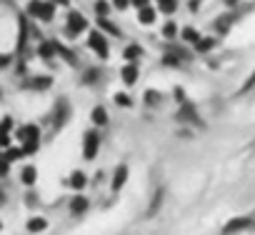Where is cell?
Listing matches in <instances>:
<instances>
[{"mask_svg": "<svg viewBox=\"0 0 255 235\" xmlns=\"http://www.w3.org/2000/svg\"><path fill=\"white\" fill-rule=\"evenodd\" d=\"M128 175H130V170H128L125 163H120V165L113 170V178H110V188H113V193H120V190H123V185L128 183Z\"/></svg>", "mask_w": 255, "mask_h": 235, "instance_id": "cell-8", "label": "cell"}, {"mask_svg": "<svg viewBox=\"0 0 255 235\" xmlns=\"http://www.w3.org/2000/svg\"><path fill=\"white\" fill-rule=\"evenodd\" d=\"M223 3H225V5H230V8H233V5H235V3H238V0H223Z\"/></svg>", "mask_w": 255, "mask_h": 235, "instance_id": "cell-40", "label": "cell"}, {"mask_svg": "<svg viewBox=\"0 0 255 235\" xmlns=\"http://www.w3.org/2000/svg\"><path fill=\"white\" fill-rule=\"evenodd\" d=\"M38 145H40V140H38V143H25V145H20V148H23L25 155H35V153H38Z\"/></svg>", "mask_w": 255, "mask_h": 235, "instance_id": "cell-34", "label": "cell"}, {"mask_svg": "<svg viewBox=\"0 0 255 235\" xmlns=\"http://www.w3.org/2000/svg\"><path fill=\"white\" fill-rule=\"evenodd\" d=\"M130 5L138 8V10H143V8H150V0H130Z\"/></svg>", "mask_w": 255, "mask_h": 235, "instance_id": "cell-36", "label": "cell"}, {"mask_svg": "<svg viewBox=\"0 0 255 235\" xmlns=\"http://www.w3.org/2000/svg\"><path fill=\"white\" fill-rule=\"evenodd\" d=\"M88 48H90V50H95L103 60H105V58H108V53H110V50H108V40H105V35H103L100 30H93V33L88 35Z\"/></svg>", "mask_w": 255, "mask_h": 235, "instance_id": "cell-6", "label": "cell"}, {"mask_svg": "<svg viewBox=\"0 0 255 235\" xmlns=\"http://www.w3.org/2000/svg\"><path fill=\"white\" fill-rule=\"evenodd\" d=\"M180 35H183V40H188V43H193V45L200 40V33H198L195 28H183V30H180Z\"/></svg>", "mask_w": 255, "mask_h": 235, "instance_id": "cell-27", "label": "cell"}, {"mask_svg": "<svg viewBox=\"0 0 255 235\" xmlns=\"http://www.w3.org/2000/svg\"><path fill=\"white\" fill-rule=\"evenodd\" d=\"M68 208H70V213H73V215H83V213H88V208H90V200H88L83 193H75V195L70 198Z\"/></svg>", "mask_w": 255, "mask_h": 235, "instance_id": "cell-10", "label": "cell"}, {"mask_svg": "<svg viewBox=\"0 0 255 235\" xmlns=\"http://www.w3.org/2000/svg\"><path fill=\"white\" fill-rule=\"evenodd\" d=\"M253 88H255V70H253V73L248 75V80L243 83V88H240V95H245V93H250Z\"/></svg>", "mask_w": 255, "mask_h": 235, "instance_id": "cell-32", "label": "cell"}, {"mask_svg": "<svg viewBox=\"0 0 255 235\" xmlns=\"http://www.w3.org/2000/svg\"><path fill=\"white\" fill-rule=\"evenodd\" d=\"M188 8H190V13H198V8H200V0H190Z\"/></svg>", "mask_w": 255, "mask_h": 235, "instance_id": "cell-38", "label": "cell"}, {"mask_svg": "<svg viewBox=\"0 0 255 235\" xmlns=\"http://www.w3.org/2000/svg\"><path fill=\"white\" fill-rule=\"evenodd\" d=\"M98 150H100V133L98 130H88L83 135V158L85 160H95Z\"/></svg>", "mask_w": 255, "mask_h": 235, "instance_id": "cell-4", "label": "cell"}, {"mask_svg": "<svg viewBox=\"0 0 255 235\" xmlns=\"http://www.w3.org/2000/svg\"><path fill=\"white\" fill-rule=\"evenodd\" d=\"M18 25H20V33H18V48H15V50H18V53H23V50H25V40H28V33H30V30H28V23H25V18H23V15L18 18Z\"/></svg>", "mask_w": 255, "mask_h": 235, "instance_id": "cell-14", "label": "cell"}, {"mask_svg": "<svg viewBox=\"0 0 255 235\" xmlns=\"http://www.w3.org/2000/svg\"><path fill=\"white\" fill-rule=\"evenodd\" d=\"M85 185H88L85 173H83V170H75V173L70 175V188H73L75 193H83V190H85Z\"/></svg>", "mask_w": 255, "mask_h": 235, "instance_id": "cell-13", "label": "cell"}, {"mask_svg": "<svg viewBox=\"0 0 255 235\" xmlns=\"http://www.w3.org/2000/svg\"><path fill=\"white\" fill-rule=\"evenodd\" d=\"M115 105H120V108H133L135 103H133V98L130 95H125V93H115Z\"/></svg>", "mask_w": 255, "mask_h": 235, "instance_id": "cell-26", "label": "cell"}, {"mask_svg": "<svg viewBox=\"0 0 255 235\" xmlns=\"http://www.w3.org/2000/svg\"><path fill=\"white\" fill-rule=\"evenodd\" d=\"M128 5H130V0H113V8L115 10H125Z\"/></svg>", "mask_w": 255, "mask_h": 235, "instance_id": "cell-37", "label": "cell"}, {"mask_svg": "<svg viewBox=\"0 0 255 235\" xmlns=\"http://www.w3.org/2000/svg\"><path fill=\"white\" fill-rule=\"evenodd\" d=\"M215 48V38H200L198 43H195V53H208V50H213Z\"/></svg>", "mask_w": 255, "mask_h": 235, "instance_id": "cell-25", "label": "cell"}, {"mask_svg": "<svg viewBox=\"0 0 255 235\" xmlns=\"http://www.w3.org/2000/svg\"><path fill=\"white\" fill-rule=\"evenodd\" d=\"M95 15L98 18H108V13H110V8H113V3H108V0H95Z\"/></svg>", "mask_w": 255, "mask_h": 235, "instance_id": "cell-24", "label": "cell"}, {"mask_svg": "<svg viewBox=\"0 0 255 235\" xmlns=\"http://www.w3.org/2000/svg\"><path fill=\"white\" fill-rule=\"evenodd\" d=\"M233 20H235V13H233V15H228V18H220V20L215 23V30H218V33H228V28H230V23H233Z\"/></svg>", "mask_w": 255, "mask_h": 235, "instance_id": "cell-29", "label": "cell"}, {"mask_svg": "<svg viewBox=\"0 0 255 235\" xmlns=\"http://www.w3.org/2000/svg\"><path fill=\"white\" fill-rule=\"evenodd\" d=\"M85 30H88V18H85L83 13H78V10L68 13V23H65V33H68V38H78V35L85 33Z\"/></svg>", "mask_w": 255, "mask_h": 235, "instance_id": "cell-3", "label": "cell"}, {"mask_svg": "<svg viewBox=\"0 0 255 235\" xmlns=\"http://www.w3.org/2000/svg\"><path fill=\"white\" fill-rule=\"evenodd\" d=\"M53 3H55V5H68L70 0H53Z\"/></svg>", "mask_w": 255, "mask_h": 235, "instance_id": "cell-39", "label": "cell"}, {"mask_svg": "<svg viewBox=\"0 0 255 235\" xmlns=\"http://www.w3.org/2000/svg\"><path fill=\"white\" fill-rule=\"evenodd\" d=\"M178 35H180V28H178V23L168 20V23L163 25V38H165V40H175Z\"/></svg>", "mask_w": 255, "mask_h": 235, "instance_id": "cell-22", "label": "cell"}, {"mask_svg": "<svg viewBox=\"0 0 255 235\" xmlns=\"http://www.w3.org/2000/svg\"><path fill=\"white\" fill-rule=\"evenodd\" d=\"M45 228H48V220H45V218H38V215L25 223V230H28V233H43Z\"/></svg>", "mask_w": 255, "mask_h": 235, "instance_id": "cell-17", "label": "cell"}, {"mask_svg": "<svg viewBox=\"0 0 255 235\" xmlns=\"http://www.w3.org/2000/svg\"><path fill=\"white\" fill-rule=\"evenodd\" d=\"M253 228H255V213L238 215V218H230L223 225V235H235V233H245V230H253Z\"/></svg>", "mask_w": 255, "mask_h": 235, "instance_id": "cell-1", "label": "cell"}, {"mask_svg": "<svg viewBox=\"0 0 255 235\" xmlns=\"http://www.w3.org/2000/svg\"><path fill=\"white\" fill-rule=\"evenodd\" d=\"M175 120L178 123H198V108L193 103H183L175 113Z\"/></svg>", "mask_w": 255, "mask_h": 235, "instance_id": "cell-9", "label": "cell"}, {"mask_svg": "<svg viewBox=\"0 0 255 235\" xmlns=\"http://www.w3.org/2000/svg\"><path fill=\"white\" fill-rule=\"evenodd\" d=\"M155 3H158V10L165 15H173L178 10V0H155Z\"/></svg>", "mask_w": 255, "mask_h": 235, "instance_id": "cell-23", "label": "cell"}, {"mask_svg": "<svg viewBox=\"0 0 255 235\" xmlns=\"http://www.w3.org/2000/svg\"><path fill=\"white\" fill-rule=\"evenodd\" d=\"M160 100H163V98H160V93H158V90H148V93H145V105H148V108L160 105Z\"/></svg>", "mask_w": 255, "mask_h": 235, "instance_id": "cell-30", "label": "cell"}, {"mask_svg": "<svg viewBox=\"0 0 255 235\" xmlns=\"http://www.w3.org/2000/svg\"><path fill=\"white\" fill-rule=\"evenodd\" d=\"M55 8H58V5L53 3V0H50V3H43V0H30L28 15H30V18H38V20H43V23H50Z\"/></svg>", "mask_w": 255, "mask_h": 235, "instance_id": "cell-2", "label": "cell"}, {"mask_svg": "<svg viewBox=\"0 0 255 235\" xmlns=\"http://www.w3.org/2000/svg\"><path fill=\"white\" fill-rule=\"evenodd\" d=\"M15 135H18L20 145H25V143H38V140H40V128L33 125V123H28V125H20Z\"/></svg>", "mask_w": 255, "mask_h": 235, "instance_id": "cell-7", "label": "cell"}, {"mask_svg": "<svg viewBox=\"0 0 255 235\" xmlns=\"http://www.w3.org/2000/svg\"><path fill=\"white\" fill-rule=\"evenodd\" d=\"M68 118H70V103L65 98H60L53 108V130H60L68 123Z\"/></svg>", "mask_w": 255, "mask_h": 235, "instance_id": "cell-5", "label": "cell"}, {"mask_svg": "<svg viewBox=\"0 0 255 235\" xmlns=\"http://www.w3.org/2000/svg\"><path fill=\"white\" fill-rule=\"evenodd\" d=\"M155 18H158V13H155L153 8H143V10H138V20H140L143 25H153Z\"/></svg>", "mask_w": 255, "mask_h": 235, "instance_id": "cell-21", "label": "cell"}, {"mask_svg": "<svg viewBox=\"0 0 255 235\" xmlns=\"http://www.w3.org/2000/svg\"><path fill=\"white\" fill-rule=\"evenodd\" d=\"M120 73H123L120 78H123L125 85H135V83H138V65H135V63H128Z\"/></svg>", "mask_w": 255, "mask_h": 235, "instance_id": "cell-12", "label": "cell"}, {"mask_svg": "<svg viewBox=\"0 0 255 235\" xmlns=\"http://www.w3.org/2000/svg\"><path fill=\"white\" fill-rule=\"evenodd\" d=\"M90 120H93L95 130H98V128H105L108 120H110V118H108V110H105L103 105H95V108L90 110Z\"/></svg>", "mask_w": 255, "mask_h": 235, "instance_id": "cell-11", "label": "cell"}, {"mask_svg": "<svg viewBox=\"0 0 255 235\" xmlns=\"http://www.w3.org/2000/svg\"><path fill=\"white\" fill-rule=\"evenodd\" d=\"M28 85H30L35 93H40V90H48V88L53 85V78H50V75H38V78H33Z\"/></svg>", "mask_w": 255, "mask_h": 235, "instance_id": "cell-15", "label": "cell"}, {"mask_svg": "<svg viewBox=\"0 0 255 235\" xmlns=\"http://www.w3.org/2000/svg\"><path fill=\"white\" fill-rule=\"evenodd\" d=\"M23 155H25V153H23V148H20V145H18V148L13 145V148H8V150L3 153V158H8L10 163H15V160H20Z\"/></svg>", "mask_w": 255, "mask_h": 235, "instance_id": "cell-28", "label": "cell"}, {"mask_svg": "<svg viewBox=\"0 0 255 235\" xmlns=\"http://www.w3.org/2000/svg\"><path fill=\"white\" fill-rule=\"evenodd\" d=\"M20 180H23L25 185H35V180H38V170H35L33 165H25V168L20 170Z\"/></svg>", "mask_w": 255, "mask_h": 235, "instance_id": "cell-20", "label": "cell"}, {"mask_svg": "<svg viewBox=\"0 0 255 235\" xmlns=\"http://www.w3.org/2000/svg\"><path fill=\"white\" fill-rule=\"evenodd\" d=\"M98 28H100V30H105L108 35H115V38H120V35H123V33H120V28H118L115 23H110L108 18H98Z\"/></svg>", "mask_w": 255, "mask_h": 235, "instance_id": "cell-18", "label": "cell"}, {"mask_svg": "<svg viewBox=\"0 0 255 235\" xmlns=\"http://www.w3.org/2000/svg\"><path fill=\"white\" fill-rule=\"evenodd\" d=\"M123 55H125V60H130V63H135L140 55H143V48L138 45V43H130L125 50H123Z\"/></svg>", "mask_w": 255, "mask_h": 235, "instance_id": "cell-19", "label": "cell"}, {"mask_svg": "<svg viewBox=\"0 0 255 235\" xmlns=\"http://www.w3.org/2000/svg\"><path fill=\"white\" fill-rule=\"evenodd\" d=\"M173 98H175L180 105H183V103H188V100H185V90H183V88H175V90H173Z\"/></svg>", "mask_w": 255, "mask_h": 235, "instance_id": "cell-35", "label": "cell"}, {"mask_svg": "<svg viewBox=\"0 0 255 235\" xmlns=\"http://www.w3.org/2000/svg\"><path fill=\"white\" fill-rule=\"evenodd\" d=\"M180 60H183V58H180L178 53H168V55L163 58V63H165V65H175V68L180 65Z\"/></svg>", "mask_w": 255, "mask_h": 235, "instance_id": "cell-33", "label": "cell"}, {"mask_svg": "<svg viewBox=\"0 0 255 235\" xmlns=\"http://www.w3.org/2000/svg\"><path fill=\"white\" fill-rule=\"evenodd\" d=\"M163 200H165V190L160 188V190H155V195H153V200H150L148 215H158V213H160V208H163Z\"/></svg>", "mask_w": 255, "mask_h": 235, "instance_id": "cell-16", "label": "cell"}, {"mask_svg": "<svg viewBox=\"0 0 255 235\" xmlns=\"http://www.w3.org/2000/svg\"><path fill=\"white\" fill-rule=\"evenodd\" d=\"M98 78H100V70H98V68H90V70H85V75H83V83H88V85H90V83H95Z\"/></svg>", "mask_w": 255, "mask_h": 235, "instance_id": "cell-31", "label": "cell"}]
</instances>
